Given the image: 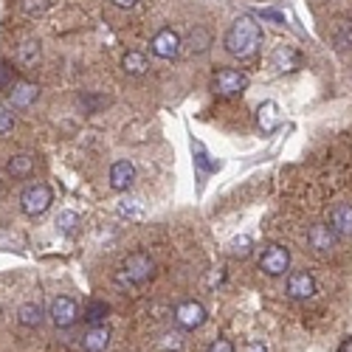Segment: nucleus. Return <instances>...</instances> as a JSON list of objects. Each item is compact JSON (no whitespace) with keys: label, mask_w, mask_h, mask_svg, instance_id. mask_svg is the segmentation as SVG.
<instances>
[{"label":"nucleus","mask_w":352,"mask_h":352,"mask_svg":"<svg viewBox=\"0 0 352 352\" xmlns=\"http://www.w3.org/2000/svg\"><path fill=\"white\" fill-rule=\"evenodd\" d=\"M226 51L231 56H237V60H248V56H254L262 45V28L254 17L243 14L231 23V28L226 32V40H223Z\"/></svg>","instance_id":"obj_1"},{"label":"nucleus","mask_w":352,"mask_h":352,"mask_svg":"<svg viewBox=\"0 0 352 352\" xmlns=\"http://www.w3.org/2000/svg\"><path fill=\"white\" fill-rule=\"evenodd\" d=\"M153 274H155L153 256L144 254V251H133L130 256H124V262H122L119 274H116V279H119L122 285H144Z\"/></svg>","instance_id":"obj_2"},{"label":"nucleus","mask_w":352,"mask_h":352,"mask_svg":"<svg viewBox=\"0 0 352 352\" xmlns=\"http://www.w3.org/2000/svg\"><path fill=\"white\" fill-rule=\"evenodd\" d=\"M248 74L245 71H237V68H220L214 76H212V91L223 99H234L248 91Z\"/></svg>","instance_id":"obj_3"},{"label":"nucleus","mask_w":352,"mask_h":352,"mask_svg":"<svg viewBox=\"0 0 352 352\" xmlns=\"http://www.w3.org/2000/svg\"><path fill=\"white\" fill-rule=\"evenodd\" d=\"M51 203H54V192L45 186V184H32L23 195H20V209L23 214L28 217H40L51 209Z\"/></svg>","instance_id":"obj_4"},{"label":"nucleus","mask_w":352,"mask_h":352,"mask_svg":"<svg viewBox=\"0 0 352 352\" xmlns=\"http://www.w3.org/2000/svg\"><path fill=\"white\" fill-rule=\"evenodd\" d=\"M290 268V251L285 245H268L259 256V271L268 276H285Z\"/></svg>","instance_id":"obj_5"},{"label":"nucleus","mask_w":352,"mask_h":352,"mask_svg":"<svg viewBox=\"0 0 352 352\" xmlns=\"http://www.w3.org/2000/svg\"><path fill=\"white\" fill-rule=\"evenodd\" d=\"M338 243V234L333 231L330 223H313L307 228V245L316 251V254H333Z\"/></svg>","instance_id":"obj_6"},{"label":"nucleus","mask_w":352,"mask_h":352,"mask_svg":"<svg viewBox=\"0 0 352 352\" xmlns=\"http://www.w3.org/2000/svg\"><path fill=\"white\" fill-rule=\"evenodd\" d=\"M206 318H209V313H206V307H203L200 302H181L178 307H175V321H178V327H184V330H197V327H203L206 324Z\"/></svg>","instance_id":"obj_7"},{"label":"nucleus","mask_w":352,"mask_h":352,"mask_svg":"<svg viewBox=\"0 0 352 352\" xmlns=\"http://www.w3.org/2000/svg\"><path fill=\"white\" fill-rule=\"evenodd\" d=\"M150 45H153V54L161 56V60H175V56L181 54L184 40H181L178 32H172V28H161V32L153 37Z\"/></svg>","instance_id":"obj_8"},{"label":"nucleus","mask_w":352,"mask_h":352,"mask_svg":"<svg viewBox=\"0 0 352 352\" xmlns=\"http://www.w3.org/2000/svg\"><path fill=\"white\" fill-rule=\"evenodd\" d=\"M51 321L56 327H71V324H76V318H79V305L74 302V299H68V296H60V299H54L51 302Z\"/></svg>","instance_id":"obj_9"},{"label":"nucleus","mask_w":352,"mask_h":352,"mask_svg":"<svg viewBox=\"0 0 352 352\" xmlns=\"http://www.w3.org/2000/svg\"><path fill=\"white\" fill-rule=\"evenodd\" d=\"M212 45H214V37H212L209 28H206V25H195L192 32H189V37L184 40L181 51H184L186 56H200V54H206Z\"/></svg>","instance_id":"obj_10"},{"label":"nucleus","mask_w":352,"mask_h":352,"mask_svg":"<svg viewBox=\"0 0 352 352\" xmlns=\"http://www.w3.org/2000/svg\"><path fill=\"white\" fill-rule=\"evenodd\" d=\"M316 293V279L310 271H293L287 276V296L290 299H310Z\"/></svg>","instance_id":"obj_11"},{"label":"nucleus","mask_w":352,"mask_h":352,"mask_svg":"<svg viewBox=\"0 0 352 352\" xmlns=\"http://www.w3.org/2000/svg\"><path fill=\"white\" fill-rule=\"evenodd\" d=\"M133 181H135V166L130 161H116L110 166V186L116 192H127L133 186Z\"/></svg>","instance_id":"obj_12"},{"label":"nucleus","mask_w":352,"mask_h":352,"mask_svg":"<svg viewBox=\"0 0 352 352\" xmlns=\"http://www.w3.org/2000/svg\"><path fill=\"white\" fill-rule=\"evenodd\" d=\"M330 226H333V231L338 234V237L352 240V206L349 203H338V206H333Z\"/></svg>","instance_id":"obj_13"},{"label":"nucleus","mask_w":352,"mask_h":352,"mask_svg":"<svg viewBox=\"0 0 352 352\" xmlns=\"http://www.w3.org/2000/svg\"><path fill=\"white\" fill-rule=\"evenodd\" d=\"M40 96V87L34 82H14L12 87V107L14 110H25V107H32Z\"/></svg>","instance_id":"obj_14"},{"label":"nucleus","mask_w":352,"mask_h":352,"mask_svg":"<svg viewBox=\"0 0 352 352\" xmlns=\"http://www.w3.org/2000/svg\"><path fill=\"white\" fill-rule=\"evenodd\" d=\"M6 172H9V178L14 181H23V178H32V172H34V155H28V153H17L6 161Z\"/></svg>","instance_id":"obj_15"},{"label":"nucleus","mask_w":352,"mask_h":352,"mask_svg":"<svg viewBox=\"0 0 352 352\" xmlns=\"http://www.w3.org/2000/svg\"><path fill=\"white\" fill-rule=\"evenodd\" d=\"M107 344H110V330L104 324H94L91 330L85 333V338H82L85 352H104Z\"/></svg>","instance_id":"obj_16"},{"label":"nucleus","mask_w":352,"mask_h":352,"mask_svg":"<svg viewBox=\"0 0 352 352\" xmlns=\"http://www.w3.org/2000/svg\"><path fill=\"white\" fill-rule=\"evenodd\" d=\"M271 63H274V68H279V71H293V68H299L302 56H299V51L293 48V45H276Z\"/></svg>","instance_id":"obj_17"},{"label":"nucleus","mask_w":352,"mask_h":352,"mask_svg":"<svg viewBox=\"0 0 352 352\" xmlns=\"http://www.w3.org/2000/svg\"><path fill=\"white\" fill-rule=\"evenodd\" d=\"M256 124L262 133H274L279 127V113H276V104L274 102H262L259 110H256Z\"/></svg>","instance_id":"obj_18"},{"label":"nucleus","mask_w":352,"mask_h":352,"mask_svg":"<svg viewBox=\"0 0 352 352\" xmlns=\"http://www.w3.org/2000/svg\"><path fill=\"white\" fill-rule=\"evenodd\" d=\"M17 63L23 68H37L40 65V43L37 40H25L20 48H17Z\"/></svg>","instance_id":"obj_19"},{"label":"nucleus","mask_w":352,"mask_h":352,"mask_svg":"<svg viewBox=\"0 0 352 352\" xmlns=\"http://www.w3.org/2000/svg\"><path fill=\"white\" fill-rule=\"evenodd\" d=\"M17 321L23 327H40L43 324V307L37 302H25L17 310Z\"/></svg>","instance_id":"obj_20"},{"label":"nucleus","mask_w":352,"mask_h":352,"mask_svg":"<svg viewBox=\"0 0 352 352\" xmlns=\"http://www.w3.org/2000/svg\"><path fill=\"white\" fill-rule=\"evenodd\" d=\"M122 68H124V74H130V76H144L146 68H150V63H146V56H144L141 51H127L124 60H122Z\"/></svg>","instance_id":"obj_21"},{"label":"nucleus","mask_w":352,"mask_h":352,"mask_svg":"<svg viewBox=\"0 0 352 352\" xmlns=\"http://www.w3.org/2000/svg\"><path fill=\"white\" fill-rule=\"evenodd\" d=\"M333 43H336L338 51L352 48V20H338L336 32H333Z\"/></svg>","instance_id":"obj_22"},{"label":"nucleus","mask_w":352,"mask_h":352,"mask_svg":"<svg viewBox=\"0 0 352 352\" xmlns=\"http://www.w3.org/2000/svg\"><path fill=\"white\" fill-rule=\"evenodd\" d=\"M107 313H110V307L104 305V302H99V299H94V302H87V307H85V321H91V324H102V321L107 318Z\"/></svg>","instance_id":"obj_23"},{"label":"nucleus","mask_w":352,"mask_h":352,"mask_svg":"<svg viewBox=\"0 0 352 352\" xmlns=\"http://www.w3.org/2000/svg\"><path fill=\"white\" fill-rule=\"evenodd\" d=\"M76 226H82L76 212H60V214H56V228H60L63 234H74Z\"/></svg>","instance_id":"obj_24"},{"label":"nucleus","mask_w":352,"mask_h":352,"mask_svg":"<svg viewBox=\"0 0 352 352\" xmlns=\"http://www.w3.org/2000/svg\"><path fill=\"white\" fill-rule=\"evenodd\" d=\"M228 254L234 256V259H245L248 254H251V237H234L231 240V245H228Z\"/></svg>","instance_id":"obj_25"},{"label":"nucleus","mask_w":352,"mask_h":352,"mask_svg":"<svg viewBox=\"0 0 352 352\" xmlns=\"http://www.w3.org/2000/svg\"><path fill=\"white\" fill-rule=\"evenodd\" d=\"M14 68L6 60H0V91H9V87H14Z\"/></svg>","instance_id":"obj_26"},{"label":"nucleus","mask_w":352,"mask_h":352,"mask_svg":"<svg viewBox=\"0 0 352 352\" xmlns=\"http://www.w3.org/2000/svg\"><path fill=\"white\" fill-rule=\"evenodd\" d=\"M12 127H14V113L0 104V135H6Z\"/></svg>","instance_id":"obj_27"},{"label":"nucleus","mask_w":352,"mask_h":352,"mask_svg":"<svg viewBox=\"0 0 352 352\" xmlns=\"http://www.w3.org/2000/svg\"><path fill=\"white\" fill-rule=\"evenodd\" d=\"M206 352H234V344H231V341H226V338H217Z\"/></svg>","instance_id":"obj_28"},{"label":"nucleus","mask_w":352,"mask_h":352,"mask_svg":"<svg viewBox=\"0 0 352 352\" xmlns=\"http://www.w3.org/2000/svg\"><path fill=\"white\" fill-rule=\"evenodd\" d=\"M259 17H262V20H271V23H279V25L285 23V17H282L279 12H274V9H262V12H259Z\"/></svg>","instance_id":"obj_29"},{"label":"nucleus","mask_w":352,"mask_h":352,"mask_svg":"<svg viewBox=\"0 0 352 352\" xmlns=\"http://www.w3.org/2000/svg\"><path fill=\"white\" fill-rule=\"evenodd\" d=\"M138 3V0H113V6H119V9H133Z\"/></svg>","instance_id":"obj_30"},{"label":"nucleus","mask_w":352,"mask_h":352,"mask_svg":"<svg viewBox=\"0 0 352 352\" xmlns=\"http://www.w3.org/2000/svg\"><path fill=\"white\" fill-rule=\"evenodd\" d=\"M245 352H268V349L262 346V344H256V341H254V344H248V349H245Z\"/></svg>","instance_id":"obj_31"},{"label":"nucleus","mask_w":352,"mask_h":352,"mask_svg":"<svg viewBox=\"0 0 352 352\" xmlns=\"http://www.w3.org/2000/svg\"><path fill=\"white\" fill-rule=\"evenodd\" d=\"M338 352H352V338H346V341L338 346Z\"/></svg>","instance_id":"obj_32"}]
</instances>
